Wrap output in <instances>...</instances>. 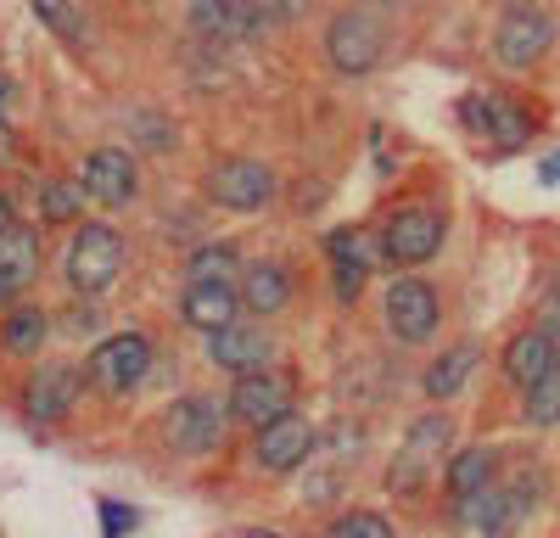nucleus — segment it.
<instances>
[{"label":"nucleus","mask_w":560,"mask_h":538,"mask_svg":"<svg viewBox=\"0 0 560 538\" xmlns=\"http://www.w3.org/2000/svg\"><path fill=\"white\" fill-rule=\"evenodd\" d=\"M124 269V242L113 224H79V236L68 247V286L79 297H102Z\"/></svg>","instance_id":"1"},{"label":"nucleus","mask_w":560,"mask_h":538,"mask_svg":"<svg viewBox=\"0 0 560 538\" xmlns=\"http://www.w3.org/2000/svg\"><path fill=\"white\" fill-rule=\"evenodd\" d=\"M147 371H152V342H147V337H135V331H124V337H107L96 353H90V365H84L90 387H96V393H107V398H124V393H135L140 382H147Z\"/></svg>","instance_id":"2"},{"label":"nucleus","mask_w":560,"mask_h":538,"mask_svg":"<svg viewBox=\"0 0 560 538\" xmlns=\"http://www.w3.org/2000/svg\"><path fill=\"white\" fill-rule=\"evenodd\" d=\"M208 197L230 213H258L275 197V174L258 157H219L208 168Z\"/></svg>","instance_id":"3"},{"label":"nucleus","mask_w":560,"mask_h":538,"mask_svg":"<svg viewBox=\"0 0 560 538\" xmlns=\"http://www.w3.org/2000/svg\"><path fill=\"white\" fill-rule=\"evenodd\" d=\"M387 51V28L364 12H342L331 28H325V57H331L342 73H370Z\"/></svg>","instance_id":"4"},{"label":"nucleus","mask_w":560,"mask_h":538,"mask_svg":"<svg viewBox=\"0 0 560 538\" xmlns=\"http://www.w3.org/2000/svg\"><path fill=\"white\" fill-rule=\"evenodd\" d=\"M443 247V213L432 208H404L382 231V258L387 264H427Z\"/></svg>","instance_id":"5"},{"label":"nucleus","mask_w":560,"mask_h":538,"mask_svg":"<svg viewBox=\"0 0 560 538\" xmlns=\"http://www.w3.org/2000/svg\"><path fill=\"white\" fill-rule=\"evenodd\" d=\"M465 124L482 129L488 141L504 147V152L527 147V134H533V118L522 113V102L516 96H499V90H477V96H465Z\"/></svg>","instance_id":"6"},{"label":"nucleus","mask_w":560,"mask_h":538,"mask_svg":"<svg viewBox=\"0 0 560 538\" xmlns=\"http://www.w3.org/2000/svg\"><path fill=\"white\" fill-rule=\"evenodd\" d=\"M230 416L247 421V426H269L280 416H292V376L280 371H258V376H242L236 387H230Z\"/></svg>","instance_id":"7"},{"label":"nucleus","mask_w":560,"mask_h":538,"mask_svg":"<svg viewBox=\"0 0 560 538\" xmlns=\"http://www.w3.org/2000/svg\"><path fill=\"white\" fill-rule=\"evenodd\" d=\"M549 39H555V23L538 7H510L499 17V34H493V57L510 68H527L549 51Z\"/></svg>","instance_id":"8"},{"label":"nucleus","mask_w":560,"mask_h":538,"mask_svg":"<svg viewBox=\"0 0 560 538\" xmlns=\"http://www.w3.org/2000/svg\"><path fill=\"white\" fill-rule=\"evenodd\" d=\"M163 437L179 448V455H208V448H219V437H224V410L213 398H179V404H168Z\"/></svg>","instance_id":"9"},{"label":"nucleus","mask_w":560,"mask_h":538,"mask_svg":"<svg viewBox=\"0 0 560 538\" xmlns=\"http://www.w3.org/2000/svg\"><path fill=\"white\" fill-rule=\"evenodd\" d=\"M443 320V308H438V292L427 281H393L387 292V326L398 342H427Z\"/></svg>","instance_id":"10"},{"label":"nucleus","mask_w":560,"mask_h":538,"mask_svg":"<svg viewBox=\"0 0 560 538\" xmlns=\"http://www.w3.org/2000/svg\"><path fill=\"white\" fill-rule=\"evenodd\" d=\"M448 416H420L415 421V432H409V443H404V455H398V466L387 471V488L393 493H409L415 482H420V471H427L443 448H448Z\"/></svg>","instance_id":"11"},{"label":"nucleus","mask_w":560,"mask_h":538,"mask_svg":"<svg viewBox=\"0 0 560 538\" xmlns=\"http://www.w3.org/2000/svg\"><path fill=\"white\" fill-rule=\"evenodd\" d=\"M308 448H314V426H308V416H280V421H269L264 432H258V466L264 471H298L303 460H308Z\"/></svg>","instance_id":"12"},{"label":"nucleus","mask_w":560,"mask_h":538,"mask_svg":"<svg viewBox=\"0 0 560 538\" xmlns=\"http://www.w3.org/2000/svg\"><path fill=\"white\" fill-rule=\"evenodd\" d=\"M79 191L96 197V202H129L135 197V163H129V152L96 147L84 157V168H79Z\"/></svg>","instance_id":"13"},{"label":"nucleus","mask_w":560,"mask_h":538,"mask_svg":"<svg viewBox=\"0 0 560 538\" xmlns=\"http://www.w3.org/2000/svg\"><path fill=\"white\" fill-rule=\"evenodd\" d=\"M549 371H555V342H549L544 326H533V331H522V337H510V348H504V376H510V382L533 393Z\"/></svg>","instance_id":"14"},{"label":"nucleus","mask_w":560,"mask_h":538,"mask_svg":"<svg viewBox=\"0 0 560 538\" xmlns=\"http://www.w3.org/2000/svg\"><path fill=\"white\" fill-rule=\"evenodd\" d=\"M34 276H39V242H34V231L12 224V231L0 236V303L28 292Z\"/></svg>","instance_id":"15"},{"label":"nucleus","mask_w":560,"mask_h":538,"mask_svg":"<svg viewBox=\"0 0 560 538\" xmlns=\"http://www.w3.org/2000/svg\"><path fill=\"white\" fill-rule=\"evenodd\" d=\"M213 359L224 371H236V382L258 376L264 359H269V331H258V326H224V331H213Z\"/></svg>","instance_id":"16"},{"label":"nucleus","mask_w":560,"mask_h":538,"mask_svg":"<svg viewBox=\"0 0 560 538\" xmlns=\"http://www.w3.org/2000/svg\"><path fill=\"white\" fill-rule=\"evenodd\" d=\"M73 393H79L73 365H45V371H34V382H28V416H34V421H57V416H68Z\"/></svg>","instance_id":"17"},{"label":"nucleus","mask_w":560,"mask_h":538,"mask_svg":"<svg viewBox=\"0 0 560 538\" xmlns=\"http://www.w3.org/2000/svg\"><path fill=\"white\" fill-rule=\"evenodd\" d=\"M331 264H337V297H359L364 292V276H370V236L364 231H331Z\"/></svg>","instance_id":"18"},{"label":"nucleus","mask_w":560,"mask_h":538,"mask_svg":"<svg viewBox=\"0 0 560 538\" xmlns=\"http://www.w3.org/2000/svg\"><path fill=\"white\" fill-rule=\"evenodd\" d=\"M185 326H197V331H224V326H236V292H224V286H185Z\"/></svg>","instance_id":"19"},{"label":"nucleus","mask_w":560,"mask_h":538,"mask_svg":"<svg viewBox=\"0 0 560 538\" xmlns=\"http://www.w3.org/2000/svg\"><path fill=\"white\" fill-rule=\"evenodd\" d=\"M264 12L269 7H247V0H202V7H191V23L202 34H253Z\"/></svg>","instance_id":"20"},{"label":"nucleus","mask_w":560,"mask_h":538,"mask_svg":"<svg viewBox=\"0 0 560 538\" xmlns=\"http://www.w3.org/2000/svg\"><path fill=\"white\" fill-rule=\"evenodd\" d=\"M242 297H247L253 314H275V308H287V303H292V276H287L280 264H258V269H247Z\"/></svg>","instance_id":"21"},{"label":"nucleus","mask_w":560,"mask_h":538,"mask_svg":"<svg viewBox=\"0 0 560 538\" xmlns=\"http://www.w3.org/2000/svg\"><path fill=\"white\" fill-rule=\"evenodd\" d=\"M482 365V353L471 348V342H459V348H448V353H438V365L427 371V393L432 398H454L465 382H471V371Z\"/></svg>","instance_id":"22"},{"label":"nucleus","mask_w":560,"mask_h":538,"mask_svg":"<svg viewBox=\"0 0 560 538\" xmlns=\"http://www.w3.org/2000/svg\"><path fill=\"white\" fill-rule=\"evenodd\" d=\"M488 477H493L488 448H465V455L448 460V493H454L459 505H477L482 493H488Z\"/></svg>","instance_id":"23"},{"label":"nucleus","mask_w":560,"mask_h":538,"mask_svg":"<svg viewBox=\"0 0 560 538\" xmlns=\"http://www.w3.org/2000/svg\"><path fill=\"white\" fill-rule=\"evenodd\" d=\"M236 281H247V276H242V264H236V253H230V247H202L191 258V286H224V292H236Z\"/></svg>","instance_id":"24"},{"label":"nucleus","mask_w":560,"mask_h":538,"mask_svg":"<svg viewBox=\"0 0 560 538\" xmlns=\"http://www.w3.org/2000/svg\"><path fill=\"white\" fill-rule=\"evenodd\" d=\"M471 516H477L482 533H504V527H516V522L527 516V505H522V493H516V488H488Z\"/></svg>","instance_id":"25"},{"label":"nucleus","mask_w":560,"mask_h":538,"mask_svg":"<svg viewBox=\"0 0 560 538\" xmlns=\"http://www.w3.org/2000/svg\"><path fill=\"white\" fill-rule=\"evenodd\" d=\"M45 342V314L39 308H12L7 314V348L12 353H39Z\"/></svg>","instance_id":"26"},{"label":"nucleus","mask_w":560,"mask_h":538,"mask_svg":"<svg viewBox=\"0 0 560 538\" xmlns=\"http://www.w3.org/2000/svg\"><path fill=\"white\" fill-rule=\"evenodd\" d=\"M325 538H393V522L376 516V511H353V516L325 527Z\"/></svg>","instance_id":"27"},{"label":"nucleus","mask_w":560,"mask_h":538,"mask_svg":"<svg viewBox=\"0 0 560 538\" xmlns=\"http://www.w3.org/2000/svg\"><path fill=\"white\" fill-rule=\"evenodd\" d=\"M527 416H533L538 426H555V421H560V365L527 393Z\"/></svg>","instance_id":"28"},{"label":"nucleus","mask_w":560,"mask_h":538,"mask_svg":"<svg viewBox=\"0 0 560 538\" xmlns=\"http://www.w3.org/2000/svg\"><path fill=\"white\" fill-rule=\"evenodd\" d=\"M79 202H84V191H79V179H57V186H45V197H39L45 219H57V224L79 219Z\"/></svg>","instance_id":"29"},{"label":"nucleus","mask_w":560,"mask_h":538,"mask_svg":"<svg viewBox=\"0 0 560 538\" xmlns=\"http://www.w3.org/2000/svg\"><path fill=\"white\" fill-rule=\"evenodd\" d=\"M102 516H107V538H118V533L135 527V511H124V505H113V500H102Z\"/></svg>","instance_id":"30"},{"label":"nucleus","mask_w":560,"mask_h":538,"mask_svg":"<svg viewBox=\"0 0 560 538\" xmlns=\"http://www.w3.org/2000/svg\"><path fill=\"white\" fill-rule=\"evenodd\" d=\"M12 224H18V219H12V197H7V191H0V236H7V231H12Z\"/></svg>","instance_id":"31"},{"label":"nucleus","mask_w":560,"mask_h":538,"mask_svg":"<svg viewBox=\"0 0 560 538\" xmlns=\"http://www.w3.org/2000/svg\"><path fill=\"white\" fill-rule=\"evenodd\" d=\"M12 152V129H7V118H0V157Z\"/></svg>","instance_id":"32"},{"label":"nucleus","mask_w":560,"mask_h":538,"mask_svg":"<svg viewBox=\"0 0 560 538\" xmlns=\"http://www.w3.org/2000/svg\"><path fill=\"white\" fill-rule=\"evenodd\" d=\"M242 538H280V533H242Z\"/></svg>","instance_id":"33"}]
</instances>
